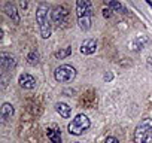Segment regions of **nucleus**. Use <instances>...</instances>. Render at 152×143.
I'll list each match as a JSON object with an SVG mask.
<instances>
[{
  "mask_svg": "<svg viewBox=\"0 0 152 143\" xmlns=\"http://www.w3.org/2000/svg\"><path fill=\"white\" fill-rule=\"evenodd\" d=\"M5 12H6V15H8V17H9L15 24H20V15H18L17 8H15V5H14V3L8 2V3L5 5Z\"/></svg>",
  "mask_w": 152,
  "mask_h": 143,
  "instance_id": "obj_10",
  "label": "nucleus"
},
{
  "mask_svg": "<svg viewBox=\"0 0 152 143\" xmlns=\"http://www.w3.org/2000/svg\"><path fill=\"white\" fill-rule=\"evenodd\" d=\"M76 15H78V24L81 30L87 31L91 28L93 6L88 0H78L76 2Z\"/></svg>",
  "mask_w": 152,
  "mask_h": 143,
  "instance_id": "obj_1",
  "label": "nucleus"
},
{
  "mask_svg": "<svg viewBox=\"0 0 152 143\" xmlns=\"http://www.w3.org/2000/svg\"><path fill=\"white\" fill-rule=\"evenodd\" d=\"M0 66H2V70H5V72L6 70H12L17 66V60H15V57H12L9 54L2 52L0 54Z\"/></svg>",
  "mask_w": 152,
  "mask_h": 143,
  "instance_id": "obj_7",
  "label": "nucleus"
},
{
  "mask_svg": "<svg viewBox=\"0 0 152 143\" xmlns=\"http://www.w3.org/2000/svg\"><path fill=\"white\" fill-rule=\"evenodd\" d=\"M67 17H69V11L63 6H55L52 9V23L57 26V27H61L66 24L67 21Z\"/></svg>",
  "mask_w": 152,
  "mask_h": 143,
  "instance_id": "obj_6",
  "label": "nucleus"
},
{
  "mask_svg": "<svg viewBox=\"0 0 152 143\" xmlns=\"http://www.w3.org/2000/svg\"><path fill=\"white\" fill-rule=\"evenodd\" d=\"M36 21L39 24V31L43 39H48L51 36V21H52V12H49L48 5L40 3L36 12Z\"/></svg>",
  "mask_w": 152,
  "mask_h": 143,
  "instance_id": "obj_2",
  "label": "nucleus"
},
{
  "mask_svg": "<svg viewBox=\"0 0 152 143\" xmlns=\"http://www.w3.org/2000/svg\"><path fill=\"white\" fill-rule=\"evenodd\" d=\"M55 110H57V112L60 113V116H63V118H70V115H72V107H70L69 104L63 103V101H60V103L55 104Z\"/></svg>",
  "mask_w": 152,
  "mask_h": 143,
  "instance_id": "obj_11",
  "label": "nucleus"
},
{
  "mask_svg": "<svg viewBox=\"0 0 152 143\" xmlns=\"http://www.w3.org/2000/svg\"><path fill=\"white\" fill-rule=\"evenodd\" d=\"M103 17H104V18H107V20H109V18H112V11H110L109 8H104V9H103Z\"/></svg>",
  "mask_w": 152,
  "mask_h": 143,
  "instance_id": "obj_17",
  "label": "nucleus"
},
{
  "mask_svg": "<svg viewBox=\"0 0 152 143\" xmlns=\"http://www.w3.org/2000/svg\"><path fill=\"white\" fill-rule=\"evenodd\" d=\"M104 143H119V142H118V139H116V137H113V136H109V137H106Z\"/></svg>",
  "mask_w": 152,
  "mask_h": 143,
  "instance_id": "obj_18",
  "label": "nucleus"
},
{
  "mask_svg": "<svg viewBox=\"0 0 152 143\" xmlns=\"http://www.w3.org/2000/svg\"><path fill=\"white\" fill-rule=\"evenodd\" d=\"M27 60H28V64L36 66V64H39V61H40V55H39L37 51H31V52L27 55Z\"/></svg>",
  "mask_w": 152,
  "mask_h": 143,
  "instance_id": "obj_16",
  "label": "nucleus"
},
{
  "mask_svg": "<svg viewBox=\"0 0 152 143\" xmlns=\"http://www.w3.org/2000/svg\"><path fill=\"white\" fill-rule=\"evenodd\" d=\"M20 5H21V8H23V9H26V8L28 6V3H27V2H24V0H23V2H21Z\"/></svg>",
  "mask_w": 152,
  "mask_h": 143,
  "instance_id": "obj_19",
  "label": "nucleus"
},
{
  "mask_svg": "<svg viewBox=\"0 0 152 143\" xmlns=\"http://www.w3.org/2000/svg\"><path fill=\"white\" fill-rule=\"evenodd\" d=\"M70 54H72V46H66V48H63V49L57 51L54 55H55V58H58V60H63V58H67Z\"/></svg>",
  "mask_w": 152,
  "mask_h": 143,
  "instance_id": "obj_15",
  "label": "nucleus"
},
{
  "mask_svg": "<svg viewBox=\"0 0 152 143\" xmlns=\"http://www.w3.org/2000/svg\"><path fill=\"white\" fill-rule=\"evenodd\" d=\"M148 5H149V6H151V8H152V2H148Z\"/></svg>",
  "mask_w": 152,
  "mask_h": 143,
  "instance_id": "obj_21",
  "label": "nucleus"
},
{
  "mask_svg": "<svg viewBox=\"0 0 152 143\" xmlns=\"http://www.w3.org/2000/svg\"><path fill=\"white\" fill-rule=\"evenodd\" d=\"M110 79H112V75H110V73L104 76V81H110Z\"/></svg>",
  "mask_w": 152,
  "mask_h": 143,
  "instance_id": "obj_20",
  "label": "nucleus"
},
{
  "mask_svg": "<svg viewBox=\"0 0 152 143\" xmlns=\"http://www.w3.org/2000/svg\"><path fill=\"white\" fill-rule=\"evenodd\" d=\"M134 143H152V119L146 118L139 122L133 134Z\"/></svg>",
  "mask_w": 152,
  "mask_h": 143,
  "instance_id": "obj_3",
  "label": "nucleus"
},
{
  "mask_svg": "<svg viewBox=\"0 0 152 143\" xmlns=\"http://www.w3.org/2000/svg\"><path fill=\"white\" fill-rule=\"evenodd\" d=\"M76 143H79V142H76Z\"/></svg>",
  "mask_w": 152,
  "mask_h": 143,
  "instance_id": "obj_22",
  "label": "nucleus"
},
{
  "mask_svg": "<svg viewBox=\"0 0 152 143\" xmlns=\"http://www.w3.org/2000/svg\"><path fill=\"white\" fill-rule=\"evenodd\" d=\"M18 84H20V87L24 88V90H33V88L36 87V79H34V76H31L30 73H23V75H20V78H18Z\"/></svg>",
  "mask_w": 152,
  "mask_h": 143,
  "instance_id": "obj_8",
  "label": "nucleus"
},
{
  "mask_svg": "<svg viewBox=\"0 0 152 143\" xmlns=\"http://www.w3.org/2000/svg\"><path fill=\"white\" fill-rule=\"evenodd\" d=\"M106 5H107L109 9H113L115 12H121V14H125V12H127V9H125L119 2H115V0H113V2H107Z\"/></svg>",
  "mask_w": 152,
  "mask_h": 143,
  "instance_id": "obj_14",
  "label": "nucleus"
},
{
  "mask_svg": "<svg viewBox=\"0 0 152 143\" xmlns=\"http://www.w3.org/2000/svg\"><path fill=\"white\" fill-rule=\"evenodd\" d=\"M46 136H48V139L52 142V143H63V140H61V133H60V130H54V128H48L46 130Z\"/></svg>",
  "mask_w": 152,
  "mask_h": 143,
  "instance_id": "obj_13",
  "label": "nucleus"
},
{
  "mask_svg": "<svg viewBox=\"0 0 152 143\" xmlns=\"http://www.w3.org/2000/svg\"><path fill=\"white\" fill-rule=\"evenodd\" d=\"M90 127H91V122H90L88 116L84 115V113H79V115L75 116V119H72V122L69 124L67 128H69V133H70V134H73V136H81V134H84Z\"/></svg>",
  "mask_w": 152,
  "mask_h": 143,
  "instance_id": "obj_4",
  "label": "nucleus"
},
{
  "mask_svg": "<svg viewBox=\"0 0 152 143\" xmlns=\"http://www.w3.org/2000/svg\"><path fill=\"white\" fill-rule=\"evenodd\" d=\"M14 106L11 104V103H5L3 106H2V112H0V118H2L3 121H8L9 118H12V115H14Z\"/></svg>",
  "mask_w": 152,
  "mask_h": 143,
  "instance_id": "obj_12",
  "label": "nucleus"
},
{
  "mask_svg": "<svg viewBox=\"0 0 152 143\" xmlns=\"http://www.w3.org/2000/svg\"><path fill=\"white\" fill-rule=\"evenodd\" d=\"M96 49H97L96 39H87V40H84L82 45H81V48H79L81 54H84V55H91V54L96 52Z\"/></svg>",
  "mask_w": 152,
  "mask_h": 143,
  "instance_id": "obj_9",
  "label": "nucleus"
},
{
  "mask_svg": "<svg viewBox=\"0 0 152 143\" xmlns=\"http://www.w3.org/2000/svg\"><path fill=\"white\" fill-rule=\"evenodd\" d=\"M75 76H76V70H75V67H72L69 64H63V66L57 67L55 72H54V78L60 84L70 82V81L75 79Z\"/></svg>",
  "mask_w": 152,
  "mask_h": 143,
  "instance_id": "obj_5",
  "label": "nucleus"
}]
</instances>
